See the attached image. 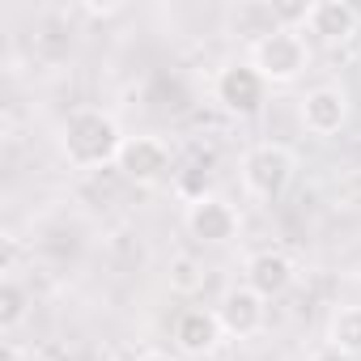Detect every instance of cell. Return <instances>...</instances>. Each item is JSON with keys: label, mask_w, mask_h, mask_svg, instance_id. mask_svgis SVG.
<instances>
[{"label": "cell", "mask_w": 361, "mask_h": 361, "mask_svg": "<svg viewBox=\"0 0 361 361\" xmlns=\"http://www.w3.org/2000/svg\"><path fill=\"white\" fill-rule=\"evenodd\" d=\"M26 314H30V293L13 276H5L0 281V327H18Z\"/></svg>", "instance_id": "15"}, {"label": "cell", "mask_w": 361, "mask_h": 361, "mask_svg": "<svg viewBox=\"0 0 361 361\" xmlns=\"http://www.w3.org/2000/svg\"><path fill=\"white\" fill-rule=\"evenodd\" d=\"M204 281H209V272L196 255H174L170 259V289L174 293H200Z\"/></svg>", "instance_id": "14"}, {"label": "cell", "mask_w": 361, "mask_h": 361, "mask_svg": "<svg viewBox=\"0 0 361 361\" xmlns=\"http://www.w3.org/2000/svg\"><path fill=\"white\" fill-rule=\"evenodd\" d=\"M327 344L336 348V353H361V306H344V310H336L331 314V323H327Z\"/></svg>", "instance_id": "13"}, {"label": "cell", "mask_w": 361, "mask_h": 361, "mask_svg": "<svg viewBox=\"0 0 361 361\" xmlns=\"http://www.w3.org/2000/svg\"><path fill=\"white\" fill-rule=\"evenodd\" d=\"M178 196H183L188 204L204 200V196H209V170H204V166H192V170L178 174Z\"/></svg>", "instance_id": "16"}, {"label": "cell", "mask_w": 361, "mask_h": 361, "mask_svg": "<svg viewBox=\"0 0 361 361\" xmlns=\"http://www.w3.org/2000/svg\"><path fill=\"white\" fill-rule=\"evenodd\" d=\"M128 136H119V123L102 111H73L60 128V149L77 170H98L119 161Z\"/></svg>", "instance_id": "1"}, {"label": "cell", "mask_w": 361, "mask_h": 361, "mask_svg": "<svg viewBox=\"0 0 361 361\" xmlns=\"http://www.w3.org/2000/svg\"><path fill=\"white\" fill-rule=\"evenodd\" d=\"M289 178H293V153L285 145H255L243 161V183L255 200H276L285 196L289 188Z\"/></svg>", "instance_id": "3"}, {"label": "cell", "mask_w": 361, "mask_h": 361, "mask_svg": "<svg viewBox=\"0 0 361 361\" xmlns=\"http://www.w3.org/2000/svg\"><path fill=\"white\" fill-rule=\"evenodd\" d=\"M221 336H226V331H221V319H217V310H204V306H192V310H183V314H178V323H174V340H178V348H183V353H192V357H204V353H213Z\"/></svg>", "instance_id": "10"}, {"label": "cell", "mask_w": 361, "mask_h": 361, "mask_svg": "<svg viewBox=\"0 0 361 361\" xmlns=\"http://www.w3.org/2000/svg\"><path fill=\"white\" fill-rule=\"evenodd\" d=\"M188 230H192V238H200L209 247H221L238 234V213L221 196H204V200L188 204Z\"/></svg>", "instance_id": "8"}, {"label": "cell", "mask_w": 361, "mask_h": 361, "mask_svg": "<svg viewBox=\"0 0 361 361\" xmlns=\"http://www.w3.org/2000/svg\"><path fill=\"white\" fill-rule=\"evenodd\" d=\"M289 285H293V264H289V255H281V251H259V255L247 259V289H255L264 302L281 298Z\"/></svg>", "instance_id": "11"}, {"label": "cell", "mask_w": 361, "mask_h": 361, "mask_svg": "<svg viewBox=\"0 0 361 361\" xmlns=\"http://www.w3.org/2000/svg\"><path fill=\"white\" fill-rule=\"evenodd\" d=\"M298 115H302V128L310 136H336L348 123V94L340 85H314L302 98Z\"/></svg>", "instance_id": "5"}, {"label": "cell", "mask_w": 361, "mask_h": 361, "mask_svg": "<svg viewBox=\"0 0 361 361\" xmlns=\"http://www.w3.org/2000/svg\"><path fill=\"white\" fill-rule=\"evenodd\" d=\"M264 94H268V81L251 64H230L217 77V102L230 115H255L264 106Z\"/></svg>", "instance_id": "6"}, {"label": "cell", "mask_w": 361, "mask_h": 361, "mask_svg": "<svg viewBox=\"0 0 361 361\" xmlns=\"http://www.w3.org/2000/svg\"><path fill=\"white\" fill-rule=\"evenodd\" d=\"M217 319H221V331H226V336H234V340H251V336L264 331V323H268V306H264V298H259L255 289L243 285V289H230V293L221 298Z\"/></svg>", "instance_id": "7"}, {"label": "cell", "mask_w": 361, "mask_h": 361, "mask_svg": "<svg viewBox=\"0 0 361 361\" xmlns=\"http://www.w3.org/2000/svg\"><path fill=\"white\" fill-rule=\"evenodd\" d=\"M281 26H285V22H281L276 5H264V0H251V5L230 9V30H234L238 39H247L251 47H255V43H264L268 35H276Z\"/></svg>", "instance_id": "12"}, {"label": "cell", "mask_w": 361, "mask_h": 361, "mask_svg": "<svg viewBox=\"0 0 361 361\" xmlns=\"http://www.w3.org/2000/svg\"><path fill=\"white\" fill-rule=\"evenodd\" d=\"M115 166H119V174L128 178V183L145 188V183H157V178L170 170V149L157 136H128Z\"/></svg>", "instance_id": "4"}, {"label": "cell", "mask_w": 361, "mask_h": 361, "mask_svg": "<svg viewBox=\"0 0 361 361\" xmlns=\"http://www.w3.org/2000/svg\"><path fill=\"white\" fill-rule=\"evenodd\" d=\"M310 361H353L348 353H336V348H323L319 357H310Z\"/></svg>", "instance_id": "17"}, {"label": "cell", "mask_w": 361, "mask_h": 361, "mask_svg": "<svg viewBox=\"0 0 361 361\" xmlns=\"http://www.w3.org/2000/svg\"><path fill=\"white\" fill-rule=\"evenodd\" d=\"M310 64V51H306V39L302 30L293 26H281L276 35H268L264 43L251 47V68L268 81V85H289L306 73Z\"/></svg>", "instance_id": "2"}, {"label": "cell", "mask_w": 361, "mask_h": 361, "mask_svg": "<svg viewBox=\"0 0 361 361\" xmlns=\"http://www.w3.org/2000/svg\"><path fill=\"white\" fill-rule=\"evenodd\" d=\"M136 361H174V357H166V353H145V357H136Z\"/></svg>", "instance_id": "18"}, {"label": "cell", "mask_w": 361, "mask_h": 361, "mask_svg": "<svg viewBox=\"0 0 361 361\" xmlns=\"http://www.w3.org/2000/svg\"><path fill=\"white\" fill-rule=\"evenodd\" d=\"M302 30H310L323 43H344L357 30V9L348 5V0H314V5L306 9Z\"/></svg>", "instance_id": "9"}]
</instances>
